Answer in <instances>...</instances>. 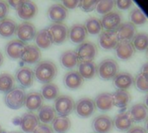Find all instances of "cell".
Returning <instances> with one entry per match:
<instances>
[{
  "mask_svg": "<svg viewBox=\"0 0 148 133\" xmlns=\"http://www.w3.org/2000/svg\"><path fill=\"white\" fill-rule=\"evenodd\" d=\"M140 73V74H147V75H148V64L147 63H144V64L141 66Z\"/></svg>",
  "mask_w": 148,
  "mask_h": 133,
  "instance_id": "48",
  "label": "cell"
},
{
  "mask_svg": "<svg viewBox=\"0 0 148 133\" xmlns=\"http://www.w3.org/2000/svg\"><path fill=\"white\" fill-rule=\"evenodd\" d=\"M54 44H62L68 38L69 28L64 23H52L48 27Z\"/></svg>",
  "mask_w": 148,
  "mask_h": 133,
  "instance_id": "8",
  "label": "cell"
},
{
  "mask_svg": "<svg viewBox=\"0 0 148 133\" xmlns=\"http://www.w3.org/2000/svg\"><path fill=\"white\" fill-rule=\"evenodd\" d=\"M26 93L21 87H14L9 93H5L4 103L11 110H18L24 106Z\"/></svg>",
  "mask_w": 148,
  "mask_h": 133,
  "instance_id": "2",
  "label": "cell"
},
{
  "mask_svg": "<svg viewBox=\"0 0 148 133\" xmlns=\"http://www.w3.org/2000/svg\"><path fill=\"white\" fill-rule=\"evenodd\" d=\"M115 31L120 41L131 42L137 34V28L130 22H124L120 24Z\"/></svg>",
  "mask_w": 148,
  "mask_h": 133,
  "instance_id": "16",
  "label": "cell"
},
{
  "mask_svg": "<svg viewBox=\"0 0 148 133\" xmlns=\"http://www.w3.org/2000/svg\"><path fill=\"white\" fill-rule=\"evenodd\" d=\"M15 80L23 89L30 87L33 85L35 80L34 72L28 67H21L16 71Z\"/></svg>",
  "mask_w": 148,
  "mask_h": 133,
  "instance_id": "10",
  "label": "cell"
},
{
  "mask_svg": "<svg viewBox=\"0 0 148 133\" xmlns=\"http://www.w3.org/2000/svg\"><path fill=\"white\" fill-rule=\"evenodd\" d=\"M130 23L136 25H142L147 22V16L144 12L139 8H134L129 14Z\"/></svg>",
  "mask_w": 148,
  "mask_h": 133,
  "instance_id": "38",
  "label": "cell"
},
{
  "mask_svg": "<svg viewBox=\"0 0 148 133\" xmlns=\"http://www.w3.org/2000/svg\"><path fill=\"white\" fill-rule=\"evenodd\" d=\"M115 4L120 10H127L133 5V2L130 0H118Z\"/></svg>",
  "mask_w": 148,
  "mask_h": 133,
  "instance_id": "44",
  "label": "cell"
},
{
  "mask_svg": "<svg viewBox=\"0 0 148 133\" xmlns=\"http://www.w3.org/2000/svg\"><path fill=\"white\" fill-rule=\"evenodd\" d=\"M120 40L115 30H103L100 33L98 43L104 50L114 49L119 43Z\"/></svg>",
  "mask_w": 148,
  "mask_h": 133,
  "instance_id": "9",
  "label": "cell"
},
{
  "mask_svg": "<svg viewBox=\"0 0 148 133\" xmlns=\"http://www.w3.org/2000/svg\"><path fill=\"white\" fill-rule=\"evenodd\" d=\"M114 127L120 132H127L134 124V121L127 111L120 113L113 120Z\"/></svg>",
  "mask_w": 148,
  "mask_h": 133,
  "instance_id": "22",
  "label": "cell"
},
{
  "mask_svg": "<svg viewBox=\"0 0 148 133\" xmlns=\"http://www.w3.org/2000/svg\"><path fill=\"white\" fill-rule=\"evenodd\" d=\"M23 1H16V0H11V1H8V2H7V3H8V5H9V6L12 7L13 9L17 10V9L21 6V4L23 3Z\"/></svg>",
  "mask_w": 148,
  "mask_h": 133,
  "instance_id": "47",
  "label": "cell"
},
{
  "mask_svg": "<svg viewBox=\"0 0 148 133\" xmlns=\"http://www.w3.org/2000/svg\"><path fill=\"white\" fill-rule=\"evenodd\" d=\"M25 46H26V44L24 42H23L17 39H15V40L10 41L5 45L4 51H5L6 55L9 58H10L12 60H17V59L21 58Z\"/></svg>",
  "mask_w": 148,
  "mask_h": 133,
  "instance_id": "17",
  "label": "cell"
},
{
  "mask_svg": "<svg viewBox=\"0 0 148 133\" xmlns=\"http://www.w3.org/2000/svg\"><path fill=\"white\" fill-rule=\"evenodd\" d=\"M53 107L58 116L68 117L75 109V100L70 96L61 95L55 100Z\"/></svg>",
  "mask_w": 148,
  "mask_h": 133,
  "instance_id": "5",
  "label": "cell"
},
{
  "mask_svg": "<svg viewBox=\"0 0 148 133\" xmlns=\"http://www.w3.org/2000/svg\"><path fill=\"white\" fill-rule=\"evenodd\" d=\"M134 122H142L147 119L148 114L147 106L142 103H137L130 108L128 111Z\"/></svg>",
  "mask_w": 148,
  "mask_h": 133,
  "instance_id": "29",
  "label": "cell"
},
{
  "mask_svg": "<svg viewBox=\"0 0 148 133\" xmlns=\"http://www.w3.org/2000/svg\"><path fill=\"white\" fill-rule=\"evenodd\" d=\"M60 63L66 69H73L79 64V60L74 50H66L60 55Z\"/></svg>",
  "mask_w": 148,
  "mask_h": 133,
  "instance_id": "28",
  "label": "cell"
},
{
  "mask_svg": "<svg viewBox=\"0 0 148 133\" xmlns=\"http://www.w3.org/2000/svg\"><path fill=\"white\" fill-rule=\"evenodd\" d=\"M79 74L82 79L90 80L95 77L97 74V66L95 61H82L78 64Z\"/></svg>",
  "mask_w": 148,
  "mask_h": 133,
  "instance_id": "27",
  "label": "cell"
},
{
  "mask_svg": "<svg viewBox=\"0 0 148 133\" xmlns=\"http://www.w3.org/2000/svg\"><path fill=\"white\" fill-rule=\"evenodd\" d=\"M37 117L42 124L49 125L53 121L56 117V112L54 110V107L49 105H43L38 110Z\"/></svg>",
  "mask_w": 148,
  "mask_h": 133,
  "instance_id": "33",
  "label": "cell"
},
{
  "mask_svg": "<svg viewBox=\"0 0 148 133\" xmlns=\"http://www.w3.org/2000/svg\"><path fill=\"white\" fill-rule=\"evenodd\" d=\"M42 99L47 100H56L59 96V87L57 85L50 82L44 84L41 88V93Z\"/></svg>",
  "mask_w": 148,
  "mask_h": 133,
  "instance_id": "34",
  "label": "cell"
},
{
  "mask_svg": "<svg viewBox=\"0 0 148 133\" xmlns=\"http://www.w3.org/2000/svg\"><path fill=\"white\" fill-rule=\"evenodd\" d=\"M51 128L56 133H66L71 127V121L68 117L56 116L51 122Z\"/></svg>",
  "mask_w": 148,
  "mask_h": 133,
  "instance_id": "31",
  "label": "cell"
},
{
  "mask_svg": "<svg viewBox=\"0 0 148 133\" xmlns=\"http://www.w3.org/2000/svg\"><path fill=\"white\" fill-rule=\"evenodd\" d=\"M68 37L74 44H81L86 41L88 37V32L83 24L75 23L69 29Z\"/></svg>",
  "mask_w": 148,
  "mask_h": 133,
  "instance_id": "14",
  "label": "cell"
},
{
  "mask_svg": "<svg viewBox=\"0 0 148 133\" xmlns=\"http://www.w3.org/2000/svg\"><path fill=\"white\" fill-rule=\"evenodd\" d=\"M35 41H36V46L42 49L49 48L54 44L52 35L48 28L42 29L39 31H36Z\"/></svg>",
  "mask_w": 148,
  "mask_h": 133,
  "instance_id": "24",
  "label": "cell"
},
{
  "mask_svg": "<svg viewBox=\"0 0 148 133\" xmlns=\"http://www.w3.org/2000/svg\"><path fill=\"white\" fill-rule=\"evenodd\" d=\"M68 10L61 3H54L48 9L47 16L53 23H63L68 17Z\"/></svg>",
  "mask_w": 148,
  "mask_h": 133,
  "instance_id": "15",
  "label": "cell"
},
{
  "mask_svg": "<svg viewBox=\"0 0 148 133\" xmlns=\"http://www.w3.org/2000/svg\"><path fill=\"white\" fill-rule=\"evenodd\" d=\"M97 3H98V1H96V0H94V1L82 0V1H79L78 7L84 12H90V11H93L94 10H95Z\"/></svg>",
  "mask_w": 148,
  "mask_h": 133,
  "instance_id": "41",
  "label": "cell"
},
{
  "mask_svg": "<svg viewBox=\"0 0 148 133\" xmlns=\"http://www.w3.org/2000/svg\"><path fill=\"white\" fill-rule=\"evenodd\" d=\"M135 50L145 51L148 48V35L147 33H137L131 41Z\"/></svg>",
  "mask_w": 148,
  "mask_h": 133,
  "instance_id": "36",
  "label": "cell"
},
{
  "mask_svg": "<svg viewBox=\"0 0 148 133\" xmlns=\"http://www.w3.org/2000/svg\"><path fill=\"white\" fill-rule=\"evenodd\" d=\"M134 84L137 90L142 93L148 91V75L139 73L134 79Z\"/></svg>",
  "mask_w": 148,
  "mask_h": 133,
  "instance_id": "39",
  "label": "cell"
},
{
  "mask_svg": "<svg viewBox=\"0 0 148 133\" xmlns=\"http://www.w3.org/2000/svg\"><path fill=\"white\" fill-rule=\"evenodd\" d=\"M32 133H54V132L50 125L45 124H40Z\"/></svg>",
  "mask_w": 148,
  "mask_h": 133,
  "instance_id": "43",
  "label": "cell"
},
{
  "mask_svg": "<svg viewBox=\"0 0 148 133\" xmlns=\"http://www.w3.org/2000/svg\"><path fill=\"white\" fill-rule=\"evenodd\" d=\"M79 1L77 0H74V1H70V0H67V1H62V5L68 10H74L78 6Z\"/></svg>",
  "mask_w": 148,
  "mask_h": 133,
  "instance_id": "45",
  "label": "cell"
},
{
  "mask_svg": "<svg viewBox=\"0 0 148 133\" xmlns=\"http://www.w3.org/2000/svg\"><path fill=\"white\" fill-rule=\"evenodd\" d=\"M3 63V54L0 52V67L2 66Z\"/></svg>",
  "mask_w": 148,
  "mask_h": 133,
  "instance_id": "49",
  "label": "cell"
},
{
  "mask_svg": "<svg viewBox=\"0 0 148 133\" xmlns=\"http://www.w3.org/2000/svg\"><path fill=\"white\" fill-rule=\"evenodd\" d=\"M75 54L79 60V62L82 61H94L95 58L97 56L98 48L96 45L91 42H83L82 43L79 44Z\"/></svg>",
  "mask_w": 148,
  "mask_h": 133,
  "instance_id": "4",
  "label": "cell"
},
{
  "mask_svg": "<svg viewBox=\"0 0 148 133\" xmlns=\"http://www.w3.org/2000/svg\"><path fill=\"white\" fill-rule=\"evenodd\" d=\"M17 24L10 18L0 20V36L3 38H10L16 34Z\"/></svg>",
  "mask_w": 148,
  "mask_h": 133,
  "instance_id": "30",
  "label": "cell"
},
{
  "mask_svg": "<svg viewBox=\"0 0 148 133\" xmlns=\"http://www.w3.org/2000/svg\"><path fill=\"white\" fill-rule=\"evenodd\" d=\"M134 79L127 72H119L113 79V84L117 90H127L134 85Z\"/></svg>",
  "mask_w": 148,
  "mask_h": 133,
  "instance_id": "23",
  "label": "cell"
},
{
  "mask_svg": "<svg viewBox=\"0 0 148 133\" xmlns=\"http://www.w3.org/2000/svg\"><path fill=\"white\" fill-rule=\"evenodd\" d=\"M37 5L32 1H23L21 6L16 10L17 16L23 21L32 19L37 13Z\"/></svg>",
  "mask_w": 148,
  "mask_h": 133,
  "instance_id": "19",
  "label": "cell"
},
{
  "mask_svg": "<svg viewBox=\"0 0 148 133\" xmlns=\"http://www.w3.org/2000/svg\"><path fill=\"white\" fill-rule=\"evenodd\" d=\"M10 8L5 1H0V20L6 18L8 13H9Z\"/></svg>",
  "mask_w": 148,
  "mask_h": 133,
  "instance_id": "42",
  "label": "cell"
},
{
  "mask_svg": "<svg viewBox=\"0 0 148 133\" xmlns=\"http://www.w3.org/2000/svg\"><path fill=\"white\" fill-rule=\"evenodd\" d=\"M102 29L105 30H116L122 23V15L119 11H110L101 19Z\"/></svg>",
  "mask_w": 148,
  "mask_h": 133,
  "instance_id": "13",
  "label": "cell"
},
{
  "mask_svg": "<svg viewBox=\"0 0 148 133\" xmlns=\"http://www.w3.org/2000/svg\"><path fill=\"white\" fill-rule=\"evenodd\" d=\"M10 133H20V132H10Z\"/></svg>",
  "mask_w": 148,
  "mask_h": 133,
  "instance_id": "51",
  "label": "cell"
},
{
  "mask_svg": "<svg viewBox=\"0 0 148 133\" xmlns=\"http://www.w3.org/2000/svg\"><path fill=\"white\" fill-rule=\"evenodd\" d=\"M36 34V29L30 22H23L16 27V35L17 40L23 42H28L32 41Z\"/></svg>",
  "mask_w": 148,
  "mask_h": 133,
  "instance_id": "7",
  "label": "cell"
},
{
  "mask_svg": "<svg viewBox=\"0 0 148 133\" xmlns=\"http://www.w3.org/2000/svg\"><path fill=\"white\" fill-rule=\"evenodd\" d=\"M115 6V2L109 0V1H98L95 10L101 15H106L112 11L114 7Z\"/></svg>",
  "mask_w": 148,
  "mask_h": 133,
  "instance_id": "40",
  "label": "cell"
},
{
  "mask_svg": "<svg viewBox=\"0 0 148 133\" xmlns=\"http://www.w3.org/2000/svg\"><path fill=\"white\" fill-rule=\"evenodd\" d=\"M64 86L70 90H77L83 84V79L76 70H71L63 77Z\"/></svg>",
  "mask_w": 148,
  "mask_h": 133,
  "instance_id": "25",
  "label": "cell"
},
{
  "mask_svg": "<svg viewBox=\"0 0 148 133\" xmlns=\"http://www.w3.org/2000/svg\"><path fill=\"white\" fill-rule=\"evenodd\" d=\"M15 87L14 77L7 73L0 74V93H7Z\"/></svg>",
  "mask_w": 148,
  "mask_h": 133,
  "instance_id": "37",
  "label": "cell"
},
{
  "mask_svg": "<svg viewBox=\"0 0 148 133\" xmlns=\"http://www.w3.org/2000/svg\"><path fill=\"white\" fill-rule=\"evenodd\" d=\"M94 101L95 107L101 112L110 111L114 106L113 97L110 93H101L98 94Z\"/></svg>",
  "mask_w": 148,
  "mask_h": 133,
  "instance_id": "26",
  "label": "cell"
},
{
  "mask_svg": "<svg viewBox=\"0 0 148 133\" xmlns=\"http://www.w3.org/2000/svg\"><path fill=\"white\" fill-rule=\"evenodd\" d=\"M119 73L118 62L111 58L105 59L100 62L97 67V74L103 80H110Z\"/></svg>",
  "mask_w": 148,
  "mask_h": 133,
  "instance_id": "3",
  "label": "cell"
},
{
  "mask_svg": "<svg viewBox=\"0 0 148 133\" xmlns=\"http://www.w3.org/2000/svg\"><path fill=\"white\" fill-rule=\"evenodd\" d=\"M42 106H43V99L40 94V93L32 91L26 94L24 106L28 111L31 113L38 111Z\"/></svg>",
  "mask_w": 148,
  "mask_h": 133,
  "instance_id": "21",
  "label": "cell"
},
{
  "mask_svg": "<svg viewBox=\"0 0 148 133\" xmlns=\"http://www.w3.org/2000/svg\"><path fill=\"white\" fill-rule=\"evenodd\" d=\"M33 72L37 81L44 85L50 83L55 80L57 75V68L53 61L46 60L39 61L35 67Z\"/></svg>",
  "mask_w": 148,
  "mask_h": 133,
  "instance_id": "1",
  "label": "cell"
},
{
  "mask_svg": "<svg viewBox=\"0 0 148 133\" xmlns=\"http://www.w3.org/2000/svg\"><path fill=\"white\" fill-rule=\"evenodd\" d=\"M95 101L90 98H82L75 103V112L79 118L88 119L90 118L95 112Z\"/></svg>",
  "mask_w": 148,
  "mask_h": 133,
  "instance_id": "6",
  "label": "cell"
},
{
  "mask_svg": "<svg viewBox=\"0 0 148 133\" xmlns=\"http://www.w3.org/2000/svg\"><path fill=\"white\" fill-rule=\"evenodd\" d=\"M0 133H2V127H1V125H0Z\"/></svg>",
  "mask_w": 148,
  "mask_h": 133,
  "instance_id": "50",
  "label": "cell"
},
{
  "mask_svg": "<svg viewBox=\"0 0 148 133\" xmlns=\"http://www.w3.org/2000/svg\"><path fill=\"white\" fill-rule=\"evenodd\" d=\"M114 106L119 108H125L131 101V94L127 90H116L112 93Z\"/></svg>",
  "mask_w": 148,
  "mask_h": 133,
  "instance_id": "32",
  "label": "cell"
},
{
  "mask_svg": "<svg viewBox=\"0 0 148 133\" xmlns=\"http://www.w3.org/2000/svg\"><path fill=\"white\" fill-rule=\"evenodd\" d=\"M92 129L95 133H110L114 129L113 119L104 114L96 116L92 121Z\"/></svg>",
  "mask_w": 148,
  "mask_h": 133,
  "instance_id": "11",
  "label": "cell"
},
{
  "mask_svg": "<svg viewBox=\"0 0 148 133\" xmlns=\"http://www.w3.org/2000/svg\"><path fill=\"white\" fill-rule=\"evenodd\" d=\"M88 34H90L92 35H100V33L102 31V25L101 22L97 17H89L85 21V23L83 24Z\"/></svg>",
  "mask_w": 148,
  "mask_h": 133,
  "instance_id": "35",
  "label": "cell"
},
{
  "mask_svg": "<svg viewBox=\"0 0 148 133\" xmlns=\"http://www.w3.org/2000/svg\"><path fill=\"white\" fill-rule=\"evenodd\" d=\"M42 57L41 50L39 48H37L36 45L30 44V45H26L23 55L21 56V60L27 64H37Z\"/></svg>",
  "mask_w": 148,
  "mask_h": 133,
  "instance_id": "18",
  "label": "cell"
},
{
  "mask_svg": "<svg viewBox=\"0 0 148 133\" xmlns=\"http://www.w3.org/2000/svg\"><path fill=\"white\" fill-rule=\"evenodd\" d=\"M19 125L23 132L32 133L40 125V121L36 113L28 112L22 115Z\"/></svg>",
  "mask_w": 148,
  "mask_h": 133,
  "instance_id": "12",
  "label": "cell"
},
{
  "mask_svg": "<svg viewBox=\"0 0 148 133\" xmlns=\"http://www.w3.org/2000/svg\"><path fill=\"white\" fill-rule=\"evenodd\" d=\"M127 133H147V131L144 127L142 126H132L127 132Z\"/></svg>",
  "mask_w": 148,
  "mask_h": 133,
  "instance_id": "46",
  "label": "cell"
},
{
  "mask_svg": "<svg viewBox=\"0 0 148 133\" xmlns=\"http://www.w3.org/2000/svg\"><path fill=\"white\" fill-rule=\"evenodd\" d=\"M116 56L122 61H127L131 59L135 54V49L131 42L120 41L114 48Z\"/></svg>",
  "mask_w": 148,
  "mask_h": 133,
  "instance_id": "20",
  "label": "cell"
}]
</instances>
